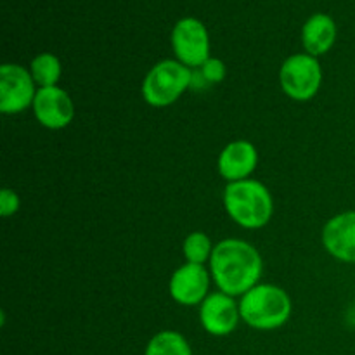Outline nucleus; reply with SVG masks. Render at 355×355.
Listing matches in <instances>:
<instances>
[{
	"instance_id": "f257e3e1",
	"label": "nucleus",
	"mask_w": 355,
	"mask_h": 355,
	"mask_svg": "<svg viewBox=\"0 0 355 355\" xmlns=\"http://www.w3.org/2000/svg\"><path fill=\"white\" fill-rule=\"evenodd\" d=\"M208 270L218 291L241 298L259 284L263 260L252 243L229 238L215 245Z\"/></svg>"
},
{
	"instance_id": "f03ea898",
	"label": "nucleus",
	"mask_w": 355,
	"mask_h": 355,
	"mask_svg": "<svg viewBox=\"0 0 355 355\" xmlns=\"http://www.w3.org/2000/svg\"><path fill=\"white\" fill-rule=\"evenodd\" d=\"M222 201L231 220L248 231L266 227L274 215V200L269 187L255 179L229 182Z\"/></svg>"
},
{
	"instance_id": "7ed1b4c3",
	"label": "nucleus",
	"mask_w": 355,
	"mask_h": 355,
	"mask_svg": "<svg viewBox=\"0 0 355 355\" xmlns=\"http://www.w3.org/2000/svg\"><path fill=\"white\" fill-rule=\"evenodd\" d=\"M241 321L259 331H274L290 321L293 304L286 290L269 283H259L239 298Z\"/></svg>"
},
{
	"instance_id": "20e7f679",
	"label": "nucleus",
	"mask_w": 355,
	"mask_h": 355,
	"mask_svg": "<svg viewBox=\"0 0 355 355\" xmlns=\"http://www.w3.org/2000/svg\"><path fill=\"white\" fill-rule=\"evenodd\" d=\"M193 85V69L177 59L156 62L142 80L141 92L153 107H166L177 103Z\"/></svg>"
},
{
	"instance_id": "39448f33",
	"label": "nucleus",
	"mask_w": 355,
	"mask_h": 355,
	"mask_svg": "<svg viewBox=\"0 0 355 355\" xmlns=\"http://www.w3.org/2000/svg\"><path fill=\"white\" fill-rule=\"evenodd\" d=\"M279 85L290 99L307 103L322 85V68L318 58L302 52L284 59L279 69Z\"/></svg>"
},
{
	"instance_id": "423d86ee",
	"label": "nucleus",
	"mask_w": 355,
	"mask_h": 355,
	"mask_svg": "<svg viewBox=\"0 0 355 355\" xmlns=\"http://www.w3.org/2000/svg\"><path fill=\"white\" fill-rule=\"evenodd\" d=\"M38 87L30 68L6 62L0 66V111L3 114H19L33 106Z\"/></svg>"
},
{
	"instance_id": "0eeeda50",
	"label": "nucleus",
	"mask_w": 355,
	"mask_h": 355,
	"mask_svg": "<svg viewBox=\"0 0 355 355\" xmlns=\"http://www.w3.org/2000/svg\"><path fill=\"white\" fill-rule=\"evenodd\" d=\"M172 49L177 61L196 69L210 55V35L207 26L196 17H182L172 30Z\"/></svg>"
},
{
	"instance_id": "6e6552de",
	"label": "nucleus",
	"mask_w": 355,
	"mask_h": 355,
	"mask_svg": "<svg viewBox=\"0 0 355 355\" xmlns=\"http://www.w3.org/2000/svg\"><path fill=\"white\" fill-rule=\"evenodd\" d=\"M211 274L207 266L186 262L173 270L168 281V293L173 302L184 307H196L210 295Z\"/></svg>"
},
{
	"instance_id": "1a4fd4ad",
	"label": "nucleus",
	"mask_w": 355,
	"mask_h": 355,
	"mask_svg": "<svg viewBox=\"0 0 355 355\" xmlns=\"http://www.w3.org/2000/svg\"><path fill=\"white\" fill-rule=\"evenodd\" d=\"M31 110L38 123L49 130H62L75 118L71 96L59 85L38 89Z\"/></svg>"
},
{
	"instance_id": "9d476101",
	"label": "nucleus",
	"mask_w": 355,
	"mask_h": 355,
	"mask_svg": "<svg viewBox=\"0 0 355 355\" xmlns=\"http://www.w3.org/2000/svg\"><path fill=\"white\" fill-rule=\"evenodd\" d=\"M241 312L239 302L234 297L222 291H215L205 298L200 305V322L205 331L211 336H227L236 331Z\"/></svg>"
},
{
	"instance_id": "9b49d317",
	"label": "nucleus",
	"mask_w": 355,
	"mask_h": 355,
	"mask_svg": "<svg viewBox=\"0 0 355 355\" xmlns=\"http://www.w3.org/2000/svg\"><path fill=\"white\" fill-rule=\"evenodd\" d=\"M321 241L326 252L343 263H355V210L342 211L324 224Z\"/></svg>"
},
{
	"instance_id": "f8f14e48",
	"label": "nucleus",
	"mask_w": 355,
	"mask_h": 355,
	"mask_svg": "<svg viewBox=\"0 0 355 355\" xmlns=\"http://www.w3.org/2000/svg\"><path fill=\"white\" fill-rule=\"evenodd\" d=\"M259 165V149L245 139H238L225 146L217 158V170L225 182L252 179Z\"/></svg>"
},
{
	"instance_id": "ddd939ff",
	"label": "nucleus",
	"mask_w": 355,
	"mask_h": 355,
	"mask_svg": "<svg viewBox=\"0 0 355 355\" xmlns=\"http://www.w3.org/2000/svg\"><path fill=\"white\" fill-rule=\"evenodd\" d=\"M336 23L329 14L315 12L302 26V44L307 54L314 58L328 54L336 42Z\"/></svg>"
},
{
	"instance_id": "4468645a",
	"label": "nucleus",
	"mask_w": 355,
	"mask_h": 355,
	"mask_svg": "<svg viewBox=\"0 0 355 355\" xmlns=\"http://www.w3.org/2000/svg\"><path fill=\"white\" fill-rule=\"evenodd\" d=\"M144 355H193V349L186 336L179 331L165 329L149 340Z\"/></svg>"
},
{
	"instance_id": "2eb2a0df",
	"label": "nucleus",
	"mask_w": 355,
	"mask_h": 355,
	"mask_svg": "<svg viewBox=\"0 0 355 355\" xmlns=\"http://www.w3.org/2000/svg\"><path fill=\"white\" fill-rule=\"evenodd\" d=\"M30 73L31 76H33L38 89H44V87H55L62 75L61 61H59V58L55 54L42 52V54L35 55L33 61H31Z\"/></svg>"
},
{
	"instance_id": "dca6fc26",
	"label": "nucleus",
	"mask_w": 355,
	"mask_h": 355,
	"mask_svg": "<svg viewBox=\"0 0 355 355\" xmlns=\"http://www.w3.org/2000/svg\"><path fill=\"white\" fill-rule=\"evenodd\" d=\"M214 248L215 245L208 238V234H205L203 231H194L184 239L182 253L186 262L196 263V266H207V263H210Z\"/></svg>"
},
{
	"instance_id": "f3484780",
	"label": "nucleus",
	"mask_w": 355,
	"mask_h": 355,
	"mask_svg": "<svg viewBox=\"0 0 355 355\" xmlns=\"http://www.w3.org/2000/svg\"><path fill=\"white\" fill-rule=\"evenodd\" d=\"M225 75H227V68H225L224 61L218 58H210L200 68L193 69V85H191V89L201 90L207 89L208 85H217V83L224 82Z\"/></svg>"
},
{
	"instance_id": "a211bd4d",
	"label": "nucleus",
	"mask_w": 355,
	"mask_h": 355,
	"mask_svg": "<svg viewBox=\"0 0 355 355\" xmlns=\"http://www.w3.org/2000/svg\"><path fill=\"white\" fill-rule=\"evenodd\" d=\"M21 208V198L14 189L3 187L0 191V215L2 217H12Z\"/></svg>"
}]
</instances>
